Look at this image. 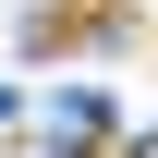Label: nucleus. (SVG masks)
I'll use <instances>...</instances> for the list:
<instances>
[{
  "label": "nucleus",
  "mask_w": 158,
  "mask_h": 158,
  "mask_svg": "<svg viewBox=\"0 0 158 158\" xmlns=\"http://www.w3.org/2000/svg\"><path fill=\"white\" fill-rule=\"evenodd\" d=\"M98 158H158V134H134V122H122V134H110Z\"/></svg>",
  "instance_id": "obj_3"
},
{
  "label": "nucleus",
  "mask_w": 158,
  "mask_h": 158,
  "mask_svg": "<svg viewBox=\"0 0 158 158\" xmlns=\"http://www.w3.org/2000/svg\"><path fill=\"white\" fill-rule=\"evenodd\" d=\"M122 37H134V0H37V12H24V49H37V61L122 49Z\"/></svg>",
  "instance_id": "obj_1"
},
{
  "label": "nucleus",
  "mask_w": 158,
  "mask_h": 158,
  "mask_svg": "<svg viewBox=\"0 0 158 158\" xmlns=\"http://www.w3.org/2000/svg\"><path fill=\"white\" fill-rule=\"evenodd\" d=\"M110 134H122V110H110V98H61V110H49V158H98Z\"/></svg>",
  "instance_id": "obj_2"
}]
</instances>
